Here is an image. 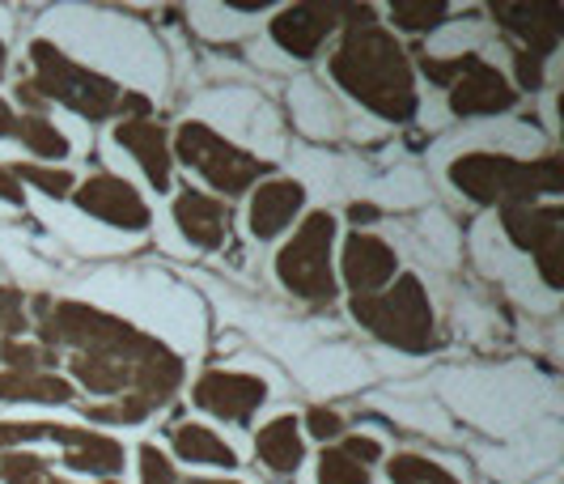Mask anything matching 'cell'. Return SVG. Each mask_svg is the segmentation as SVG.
<instances>
[{
  "label": "cell",
  "instance_id": "603a6c76",
  "mask_svg": "<svg viewBox=\"0 0 564 484\" xmlns=\"http://www.w3.org/2000/svg\"><path fill=\"white\" fill-rule=\"evenodd\" d=\"M9 174H13L18 183H30L34 192H43V196H52V200L73 196V187H77L73 171H64V166H39V162H18V166H9Z\"/></svg>",
  "mask_w": 564,
  "mask_h": 484
},
{
  "label": "cell",
  "instance_id": "9c48e42d",
  "mask_svg": "<svg viewBox=\"0 0 564 484\" xmlns=\"http://www.w3.org/2000/svg\"><path fill=\"white\" fill-rule=\"evenodd\" d=\"M501 226H506L509 243L531 251L539 263V277L547 289L564 286L561 268V243H564V208L561 204H513L501 208Z\"/></svg>",
  "mask_w": 564,
  "mask_h": 484
},
{
  "label": "cell",
  "instance_id": "9a60e30c",
  "mask_svg": "<svg viewBox=\"0 0 564 484\" xmlns=\"http://www.w3.org/2000/svg\"><path fill=\"white\" fill-rule=\"evenodd\" d=\"M492 18L513 39H522V52H531V56L547 60L561 47L564 9L552 4V0H539V4H492Z\"/></svg>",
  "mask_w": 564,
  "mask_h": 484
},
{
  "label": "cell",
  "instance_id": "30bf717a",
  "mask_svg": "<svg viewBox=\"0 0 564 484\" xmlns=\"http://www.w3.org/2000/svg\"><path fill=\"white\" fill-rule=\"evenodd\" d=\"M73 200H77L82 213H89V217H98V222H107L115 229L149 226V204H144V196L128 179H119V174H89L85 183L73 187Z\"/></svg>",
  "mask_w": 564,
  "mask_h": 484
},
{
  "label": "cell",
  "instance_id": "f546056e",
  "mask_svg": "<svg viewBox=\"0 0 564 484\" xmlns=\"http://www.w3.org/2000/svg\"><path fill=\"white\" fill-rule=\"evenodd\" d=\"M318 484H369V472L357 459L344 455L339 447H332L318 459Z\"/></svg>",
  "mask_w": 564,
  "mask_h": 484
},
{
  "label": "cell",
  "instance_id": "d6a6232c",
  "mask_svg": "<svg viewBox=\"0 0 564 484\" xmlns=\"http://www.w3.org/2000/svg\"><path fill=\"white\" fill-rule=\"evenodd\" d=\"M306 429H311L318 442H332V438L344 433V417L332 412V408H311V412H306Z\"/></svg>",
  "mask_w": 564,
  "mask_h": 484
},
{
  "label": "cell",
  "instance_id": "f1b7e54d",
  "mask_svg": "<svg viewBox=\"0 0 564 484\" xmlns=\"http://www.w3.org/2000/svg\"><path fill=\"white\" fill-rule=\"evenodd\" d=\"M26 327H30L26 293L13 286H0V341H22Z\"/></svg>",
  "mask_w": 564,
  "mask_h": 484
},
{
  "label": "cell",
  "instance_id": "d590c367",
  "mask_svg": "<svg viewBox=\"0 0 564 484\" xmlns=\"http://www.w3.org/2000/svg\"><path fill=\"white\" fill-rule=\"evenodd\" d=\"M18 132V115H13V107L0 98V137H13Z\"/></svg>",
  "mask_w": 564,
  "mask_h": 484
},
{
  "label": "cell",
  "instance_id": "ac0fdd59",
  "mask_svg": "<svg viewBox=\"0 0 564 484\" xmlns=\"http://www.w3.org/2000/svg\"><path fill=\"white\" fill-rule=\"evenodd\" d=\"M302 208H306V187L297 179H268L251 196V234L276 238Z\"/></svg>",
  "mask_w": 564,
  "mask_h": 484
},
{
  "label": "cell",
  "instance_id": "4dcf8cb0",
  "mask_svg": "<svg viewBox=\"0 0 564 484\" xmlns=\"http://www.w3.org/2000/svg\"><path fill=\"white\" fill-rule=\"evenodd\" d=\"M137 459H141V484H183L178 472H174V463L153 442H144L141 451H137Z\"/></svg>",
  "mask_w": 564,
  "mask_h": 484
},
{
  "label": "cell",
  "instance_id": "f35d334b",
  "mask_svg": "<svg viewBox=\"0 0 564 484\" xmlns=\"http://www.w3.org/2000/svg\"><path fill=\"white\" fill-rule=\"evenodd\" d=\"M192 484H238V481H208V476H196Z\"/></svg>",
  "mask_w": 564,
  "mask_h": 484
},
{
  "label": "cell",
  "instance_id": "83f0119b",
  "mask_svg": "<svg viewBox=\"0 0 564 484\" xmlns=\"http://www.w3.org/2000/svg\"><path fill=\"white\" fill-rule=\"evenodd\" d=\"M0 362L4 370H52L56 353L39 341H0Z\"/></svg>",
  "mask_w": 564,
  "mask_h": 484
},
{
  "label": "cell",
  "instance_id": "7402d4cb",
  "mask_svg": "<svg viewBox=\"0 0 564 484\" xmlns=\"http://www.w3.org/2000/svg\"><path fill=\"white\" fill-rule=\"evenodd\" d=\"M13 137L26 144L34 158H47V162L68 158V137L59 132L47 115H18V132Z\"/></svg>",
  "mask_w": 564,
  "mask_h": 484
},
{
  "label": "cell",
  "instance_id": "74e56055",
  "mask_svg": "<svg viewBox=\"0 0 564 484\" xmlns=\"http://www.w3.org/2000/svg\"><path fill=\"white\" fill-rule=\"evenodd\" d=\"M47 484H73V481H64V476H56V472H52V476H47ZM102 484H115V481H102Z\"/></svg>",
  "mask_w": 564,
  "mask_h": 484
},
{
  "label": "cell",
  "instance_id": "3957f363",
  "mask_svg": "<svg viewBox=\"0 0 564 484\" xmlns=\"http://www.w3.org/2000/svg\"><path fill=\"white\" fill-rule=\"evenodd\" d=\"M451 183L476 204H535L539 196L564 192V158L547 153L539 162H518L506 153H463L451 162Z\"/></svg>",
  "mask_w": 564,
  "mask_h": 484
},
{
  "label": "cell",
  "instance_id": "ab89813d",
  "mask_svg": "<svg viewBox=\"0 0 564 484\" xmlns=\"http://www.w3.org/2000/svg\"><path fill=\"white\" fill-rule=\"evenodd\" d=\"M4 64H9V52H4V43H0V77H4Z\"/></svg>",
  "mask_w": 564,
  "mask_h": 484
},
{
  "label": "cell",
  "instance_id": "52a82bcc",
  "mask_svg": "<svg viewBox=\"0 0 564 484\" xmlns=\"http://www.w3.org/2000/svg\"><path fill=\"white\" fill-rule=\"evenodd\" d=\"M174 153L199 171L221 196H242V192H251L254 183L263 179V174L272 171L263 158H251L247 149H238V144H229L226 137H217L208 123H183L178 128V137H174Z\"/></svg>",
  "mask_w": 564,
  "mask_h": 484
},
{
  "label": "cell",
  "instance_id": "7c38bea8",
  "mask_svg": "<svg viewBox=\"0 0 564 484\" xmlns=\"http://www.w3.org/2000/svg\"><path fill=\"white\" fill-rule=\"evenodd\" d=\"M192 399H196L204 412L221 417V421H251L254 412L263 408V399H268V383L254 378V374L208 370L196 378Z\"/></svg>",
  "mask_w": 564,
  "mask_h": 484
},
{
  "label": "cell",
  "instance_id": "4fadbf2b",
  "mask_svg": "<svg viewBox=\"0 0 564 484\" xmlns=\"http://www.w3.org/2000/svg\"><path fill=\"white\" fill-rule=\"evenodd\" d=\"M339 26V4H289L272 18V39L281 43L293 60H314L327 34Z\"/></svg>",
  "mask_w": 564,
  "mask_h": 484
},
{
  "label": "cell",
  "instance_id": "1f68e13d",
  "mask_svg": "<svg viewBox=\"0 0 564 484\" xmlns=\"http://www.w3.org/2000/svg\"><path fill=\"white\" fill-rule=\"evenodd\" d=\"M339 451L348 459H357L361 467H369V463L382 459V442H378V438H366V433H348V438L339 442Z\"/></svg>",
  "mask_w": 564,
  "mask_h": 484
},
{
  "label": "cell",
  "instance_id": "2e32d148",
  "mask_svg": "<svg viewBox=\"0 0 564 484\" xmlns=\"http://www.w3.org/2000/svg\"><path fill=\"white\" fill-rule=\"evenodd\" d=\"M174 222H178L187 243H196L204 251H217L229 234V208L226 200L204 196L196 187H183L174 200Z\"/></svg>",
  "mask_w": 564,
  "mask_h": 484
},
{
  "label": "cell",
  "instance_id": "e575fe53",
  "mask_svg": "<svg viewBox=\"0 0 564 484\" xmlns=\"http://www.w3.org/2000/svg\"><path fill=\"white\" fill-rule=\"evenodd\" d=\"M22 196H26L22 183L9 174V166H0V200H4V204H22Z\"/></svg>",
  "mask_w": 564,
  "mask_h": 484
},
{
  "label": "cell",
  "instance_id": "8992f818",
  "mask_svg": "<svg viewBox=\"0 0 564 484\" xmlns=\"http://www.w3.org/2000/svg\"><path fill=\"white\" fill-rule=\"evenodd\" d=\"M332 247H336V217L311 213L276 256V277L289 293L302 302H332L336 298V272H332Z\"/></svg>",
  "mask_w": 564,
  "mask_h": 484
},
{
  "label": "cell",
  "instance_id": "44dd1931",
  "mask_svg": "<svg viewBox=\"0 0 564 484\" xmlns=\"http://www.w3.org/2000/svg\"><path fill=\"white\" fill-rule=\"evenodd\" d=\"M170 447L183 463H208V467H234L238 455L217 429L196 426V421H178L170 426Z\"/></svg>",
  "mask_w": 564,
  "mask_h": 484
},
{
  "label": "cell",
  "instance_id": "ffe728a7",
  "mask_svg": "<svg viewBox=\"0 0 564 484\" xmlns=\"http://www.w3.org/2000/svg\"><path fill=\"white\" fill-rule=\"evenodd\" d=\"M73 396L56 370H0V404H73Z\"/></svg>",
  "mask_w": 564,
  "mask_h": 484
},
{
  "label": "cell",
  "instance_id": "d4e9b609",
  "mask_svg": "<svg viewBox=\"0 0 564 484\" xmlns=\"http://www.w3.org/2000/svg\"><path fill=\"white\" fill-rule=\"evenodd\" d=\"M52 459L30 451H0V484H47Z\"/></svg>",
  "mask_w": 564,
  "mask_h": 484
},
{
  "label": "cell",
  "instance_id": "e0dca14e",
  "mask_svg": "<svg viewBox=\"0 0 564 484\" xmlns=\"http://www.w3.org/2000/svg\"><path fill=\"white\" fill-rule=\"evenodd\" d=\"M115 144H123L137 162H141L144 179L158 187V192H166L170 187V144H166V128L162 123H153V119H119L115 123Z\"/></svg>",
  "mask_w": 564,
  "mask_h": 484
},
{
  "label": "cell",
  "instance_id": "5bb4252c",
  "mask_svg": "<svg viewBox=\"0 0 564 484\" xmlns=\"http://www.w3.org/2000/svg\"><path fill=\"white\" fill-rule=\"evenodd\" d=\"M339 272L352 293H378L387 281H395L399 259L395 247L382 243L378 234H366V229H352L344 238V256H339Z\"/></svg>",
  "mask_w": 564,
  "mask_h": 484
},
{
  "label": "cell",
  "instance_id": "5b68a950",
  "mask_svg": "<svg viewBox=\"0 0 564 484\" xmlns=\"http://www.w3.org/2000/svg\"><path fill=\"white\" fill-rule=\"evenodd\" d=\"M348 311L378 341L395 344L403 353L437 348V319H433L429 293L416 277H395V286L382 293H352Z\"/></svg>",
  "mask_w": 564,
  "mask_h": 484
},
{
  "label": "cell",
  "instance_id": "d6986e66",
  "mask_svg": "<svg viewBox=\"0 0 564 484\" xmlns=\"http://www.w3.org/2000/svg\"><path fill=\"white\" fill-rule=\"evenodd\" d=\"M254 455H259V463H263L268 472H276V476L297 472V467H302V459H306L302 426H297L293 417H276V421H268V426L254 433Z\"/></svg>",
  "mask_w": 564,
  "mask_h": 484
},
{
  "label": "cell",
  "instance_id": "277c9868",
  "mask_svg": "<svg viewBox=\"0 0 564 484\" xmlns=\"http://www.w3.org/2000/svg\"><path fill=\"white\" fill-rule=\"evenodd\" d=\"M30 64H34V77H30V89L43 98V103H64L68 111H77L89 123H102V119H115L119 115V98L123 89L115 86L111 77L85 68L77 60H68L56 43L47 39H34L30 43Z\"/></svg>",
  "mask_w": 564,
  "mask_h": 484
},
{
  "label": "cell",
  "instance_id": "836d02e7",
  "mask_svg": "<svg viewBox=\"0 0 564 484\" xmlns=\"http://www.w3.org/2000/svg\"><path fill=\"white\" fill-rule=\"evenodd\" d=\"M513 73H518V86L522 89H543V60L531 56V52L513 56Z\"/></svg>",
  "mask_w": 564,
  "mask_h": 484
},
{
  "label": "cell",
  "instance_id": "7a4b0ae2",
  "mask_svg": "<svg viewBox=\"0 0 564 484\" xmlns=\"http://www.w3.org/2000/svg\"><path fill=\"white\" fill-rule=\"evenodd\" d=\"M339 39L336 56H332V77L339 89H348V98H357L373 115L403 123L416 115V82H412V64L408 52L399 47V39L387 26H378L373 4H339Z\"/></svg>",
  "mask_w": 564,
  "mask_h": 484
},
{
  "label": "cell",
  "instance_id": "6da1fadb",
  "mask_svg": "<svg viewBox=\"0 0 564 484\" xmlns=\"http://www.w3.org/2000/svg\"><path fill=\"white\" fill-rule=\"evenodd\" d=\"M30 327L56 357L68 353V370L89 396H137L162 408L183 387L178 353L111 311L39 293L30 302Z\"/></svg>",
  "mask_w": 564,
  "mask_h": 484
},
{
  "label": "cell",
  "instance_id": "8d00e7d4",
  "mask_svg": "<svg viewBox=\"0 0 564 484\" xmlns=\"http://www.w3.org/2000/svg\"><path fill=\"white\" fill-rule=\"evenodd\" d=\"M348 217H352V222H373V217H378V208H373V204H352V208H348Z\"/></svg>",
  "mask_w": 564,
  "mask_h": 484
},
{
  "label": "cell",
  "instance_id": "ba28073f",
  "mask_svg": "<svg viewBox=\"0 0 564 484\" xmlns=\"http://www.w3.org/2000/svg\"><path fill=\"white\" fill-rule=\"evenodd\" d=\"M421 73L433 86L451 89L454 115H501L518 103V89L506 82V73L480 56H421Z\"/></svg>",
  "mask_w": 564,
  "mask_h": 484
},
{
  "label": "cell",
  "instance_id": "484cf974",
  "mask_svg": "<svg viewBox=\"0 0 564 484\" xmlns=\"http://www.w3.org/2000/svg\"><path fill=\"white\" fill-rule=\"evenodd\" d=\"M446 13H451V4H442V0H395V4H391L395 26L412 30V34L442 26V22H446Z\"/></svg>",
  "mask_w": 564,
  "mask_h": 484
},
{
  "label": "cell",
  "instance_id": "cb8c5ba5",
  "mask_svg": "<svg viewBox=\"0 0 564 484\" xmlns=\"http://www.w3.org/2000/svg\"><path fill=\"white\" fill-rule=\"evenodd\" d=\"M153 412L158 408L149 399H137V396L111 399V404H85V417L98 421V426H141L144 417H153Z\"/></svg>",
  "mask_w": 564,
  "mask_h": 484
},
{
  "label": "cell",
  "instance_id": "4316f807",
  "mask_svg": "<svg viewBox=\"0 0 564 484\" xmlns=\"http://www.w3.org/2000/svg\"><path fill=\"white\" fill-rule=\"evenodd\" d=\"M387 476H391V484H463L424 455H395L387 463Z\"/></svg>",
  "mask_w": 564,
  "mask_h": 484
},
{
  "label": "cell",
  "instance_id": "8fae6325",
  "mask_svg": "<svg viewBox=\"0 0 564 484\" xmlns=\"http://www.w3.org/2000/svg\"><path fill=\"white\" fill-rule=\"evenodd\" d=\"M39 442H59L64 447V467H73V472H89V476L123 472V442L111 438V433L39 421Z\"/></svg>",
  "mask_w": 564,
  "mask_h": 484
}]
</instances>
